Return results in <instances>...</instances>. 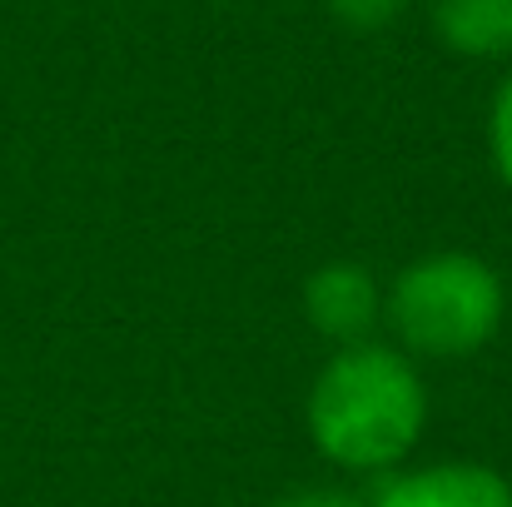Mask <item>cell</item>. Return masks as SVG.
Wrapping results in <instances>:
<instances>
[{
  "instance_id": "5b68a950",
  "label": "cell",
  "mask_w": 512,
  "mask_h": 507,
  "mask_svg": "<svg viewBox=\"0 0 512 507\" xmlns=\"http://www.w3.org/2000/svg\"><path fill=\"white\" fill-rule=\"evenodd\" d=\"M438 40L473 60L512 55V0H433Z\"/></svg>"
},
{
  "instance_id": "3957f363",
  "label": "cell",
  "mask_w": 512,
  "mask_h": 507,
  "mask_svg": "<svg viewBox=\"0 0 512 507\" xmlns=\"http://www.w3.org/2000/svg\"><path fill=\"white\" fill-rule=\"evenodd\" d=\"M304 309L319 334L348 348V343H368L383 314V294L363 264H324L304 289Z\"/></svg>"
},
{
  "instance_id": "7a4b0ae2",
  "label": "cell",
  "mask_w": 512,
  "mask_h": 507,
  "mask_svg": "<svg viewBox=\"0 0 512 507\" xmlns=\"http://www.w3.org/2000/svg\"><path fill=\"white\" fill-rule=\"evenodd\" d=\"M388 324L423 358L478 353L503 324V284L478 254H428L398 274Z\"/></svg>"
},
{
  "instance_id": "277c9868",
  "label": "cell",
  "mask_w": 512,
  "mask_h": 507,
  "mask_svg": "<svg viewBox=\"0 0 512 507\" xmlns=\"http://www.w3.org/2000/svg\"><path fill=\"white\" fill-rule=\"evenodd\" d=\"M373 507H512V488L478 463H438L393 478Z\"/></svg>"
},
{
  "instance_id": "ba28073f",
  "label": "cell",
  "mask_w": 512,
  "mask_h": 507,
  "mask_svg": "<svg viewBox=\"0 0 512 507\" xmlns=\"http://www.w3.org/2000/svg\"><path fill=\"white\" fill-rule=\"evenodd\" d=\"M279 507H363V503L339 493V488H304V493H289Z\"/></svg>"
},
{
  "instance_id": "8992f818",
  "label": "cell",
  "mask_w": 512,
  "mask_h": 507,
  "mask_svg": "<svg viewBox=\"0 0 512 507\" xmlns=\"http://www.w3.org/2000/svg\"><path fill=\"white\" fill-rule=\"evenodd\" d=\"M403 5L408 0H329L334 20L348 25V30H383L403 15Z\"/></svg>"
},
{
  "instance_id": "52a82bcc",
  "label": "cell",
  "mask_w": 512,
  "mask_h": 507,
  "mask_svg": "<svg viewBox=\"0 0 512 507\" xmlns=\"http://www.w3.org/2000/svg\"><path fill=\"white\" fill-rule=\"evenodd\" d=\"M488 135H493V160H498V174L508 179L512 189V75L498 85V100H493V125H488Z\"/></svg>"
},
{
  "instance_id": "6da1fadb",
  "label": "cell",
  "mask_w": 512,
  "mask_h": 507,
  "mask_svg": "<svg viewBox=\"0 0 512 507\" xmlns=\"http://www.w3.org/2000/svg\"><path fill=\"white\" fill-rule=\"evenodd\" d=\"M423 383L398 348L348 343L309 393V433L343 468H393L423 428Z\"/></svg>"
}]
</instances>
